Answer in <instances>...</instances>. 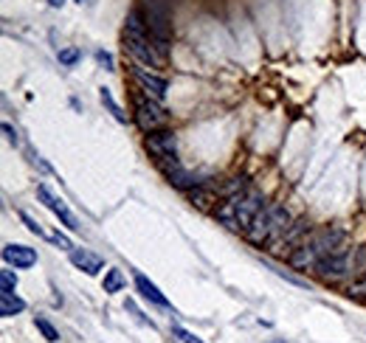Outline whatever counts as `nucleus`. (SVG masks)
<instances>
[{"label": "nucleus", "mask_w": 366, "mask_h": 343, "mask_svg": "<svg viewBox=\"0 0 366 343\" xmlns=\"http://www.w3.org/2000/svg\"><path fill=\"white\" fill-rule=\"evenodd\" d=\"M125 48L144 68H164L166 65V54L152 43L149 28H147L144 14H141L138 6L130 9L127 17H125Z\"/></svg>", "instance_id": "obj_1"}, {"label": "nucleus", "mask_w": 366, "mask_h": 343, "mask_svg": "<svg viewBox=\"0 0 366 343\" xmlns=\"http://www.w3.org/2000/svg\"><path fill=\"white\" fill-rule=\"evenodd\" d=\"M338 251H347V231L338 228V225H330V228H319L308 236L296 254H290V265L296 270H316V265L330 256V254H338Z\"/></svg>", "instance_id": "obj_2"}, {"label": "nucleus", "mask_w": 366, "mask_h": 343, "mask_svg": "<svg viewBox=\"0 0 366 343\" xmlns=\"http://www.w3.org/2000/svg\"><path fill=\"white\" fill-rule=\"evenodd\" d=\"M138 9L144 14V23L149 28L152 43L166 54L169 45H172V14H169L166 0H141Z\"/></svg>", "instance_id": "obj_3"}, {"label": "nucleus", "mask_w": 366, "mask_h": 343, "mask_svg": "<svg viewBox=\"0 0 366 343\" xmlns=\"http://www.w3.org/2000/svg\"><path fill=\"white\" fill-rule=\"evenodd\" d=\"M144 149L149 152V158H155L161 169L177 166V135L172 130H158V133H147Z\"/></svg>", "instance_id": "obj_4"}, {"label": "nucleus", "mask_w": 366, "mask_h": 343, "mask_svg": "<svg viewBox=\"0 0 366 343\" xmlns=\"http://www.w3.org/2000/svg\"><path fill=\"white\" fill-rule=\"evenodd\" d=\"M133 115H136V124L141 127V133H158L169 124L166 107L155 99H149V96H136L133 99Z\"/></svg>", "instance_id": "obj_5"}, {"label": "nucleus", "mask_w": 366, "mask_h": 343, "mask_svg": "<svg viewBox=\"0 0 366 343\" xmlns=\"http://www.w3.org/2000/svg\"><path fill=\"white\" fill-rule=\"evenodd\" d=\"M313 234V223L308 220V217H299V220H293L290 225H288V231L277 239V242H270L273 247H270V254L273 256H285V259H290V254H296L299 247L308 242V236Z\"/></svg>", "instance_id": "obj_6"}, {"label": "nucleus", "mask_w": 366, "mask_h": 343, "mask_svg": "<svg viewBox=\"0 0 366 343\" xmlns=\"http://www.w3.org/2000/svg\"><path fill=\"white\" fill-rule=\"evenodd\" d=\"M352 262L355 254L352 251H338V254H330L316 265V273L324 278V282H341V278L352 276Z\"/></svg>", "instance_id": "obj_7"}, {"label": "nucleus", "mask_w": 366, "mask_h": 343, "mask_svg": "<svg viewBox=\"0 0 366 343\" xmlns=\"http://www.w3.org/2000/svg\"><path fill=\"white\" fill-rule=\"evenodd\" d=\"M133 82H136V87L144 93V96L155 99V102H164L166 99L169 82L161 74H155V71H147L144 65H138V62H136V68H133Z\"/></svg>", "instance_id": "obj_8"}, {"label": "nucleus", "mask_w": 366, "mask_h": 343, "mask_svg": "<svg viewBox=\"0 0 366 343\" xmlns=\"http://www.w3.org/2000/svg\"><path fill=\"white\" fill-rule=\"evenodd\" d=\"M37 200H40V203H43V206H45V208L56 217V220L65 225V228H71V231H76V228H79V223H76V217L71 214V208H68L63 200H59V197L48 189L45 183H40V186H37Z\"/></svg>", "instance_id": "obj_9"}, {"label": "nucleus", "mask_w": 366, "mask_h": 343, "mask_svg": "<svg viewBox=\"0 0 366 343\" xmlns=\"http://www.w3.org/2000/svg\"><path fill=\"white\" fill-rule=\"evenodd\" d=\"M262 208H265L262 192L248 189L246 195H239V200H237V223H239V231H242V234L248 231V225L254 223V217H257Z\"/></svg>", "instance_id": "obj_10"}, {"label": "nucleus", "mask_w": 366, "mask_h": 343, "mask_svg": "<svg viewBox=\"0 0 366 343\" xmlns=\"http://www.w3.org/2000/svg\"><path fill=\"white\" fill-rule=\"evenodd\" d=\"M246 239L251 242V245H257V247H262V245H268L270 239H273V225H270V208L265 206L257 217H254V223L248 225V231H246Z\"/></svg>", "instance_id": "obj_11"}, {"label": "nucleus", "mask_w": 366, "mask_h": 343, "mask_svg": "<svg viewBox=\"0 0 366 343\" xmlns=\"http://www.w3.org/2000/svg\"><path fill=\"white\" fill-rule=\"evenodd\" d=\"M3 262L12 265L14 270L34 267V265H37V251H34V247H28V245H14V242H9V245L3 247Z\"/></svg>", "instance_id": "obj_12"}, {"label": "nucleus", "mask_w": 366, "mask_h": 343, "mask_svg": "<svg viewBox=\"0 0 366 343\" xmlns=\"http://www.w3.org/2000/svg\"><path fill=\"white\" fill-rule=\"evenodd\" d=\"M186 197H189V203L195 208L211 211V208H215V203L220 200V189H215V186H208V183H200V186H195V189L186 192Z\"/></svg>", "instance_id": "obj_13"}, {"label": "nucleus", "mask_w": 366, "mask_h": 343, "mask_svg": "<svg viewBox=\"0 0 366 343\" xmlns=\"http://www.w3.org/2000/svg\"><path fill=\"white\" fill-rule=\"evenodd\" d=\"M71 262H74V267L85 270L87 276H96V273H99V270L105 267L102 256H96V254L85 251V247H71Z\"/></svg>", "instance_id": "obj_14"}, {"label": "nucleus", "mask_w": 366, "mask_h": 343, "mask_svg": "<svg viewBox=\"0 0 366 343\" xmlns=\"http://www.w3.org/2000/svg\"><path fill=\"white\" fill-rule=\"evenodd\" d=\"M164 175H166V180L175 186V189H180V192H189V189H195V186H200V183H203V180H200V177H195L192 172L180 169V164H177V166L164 169Z\"/></svg>", "instance_id": "obj_15"}, {"label": "nucleus", "mask_w": 366, "mask_h": 343, "mask_svg": "<svg viewBox=\"0 0 366 343\" xmlns=\"http://www.w3.org/2000/svg\"><path fill=\"white\" fill-rule=\"evenodd\" d=\"M136 287H138L141 298H147V301H152V304H158V307H169V298H166L155 285H152L144 273H136Z\"/></svg>", "instance_id": "obj_16"}, {"label": "nucleus", "mask_w": 366, "mask_h": 343, "mask_svg": "<svg viewBox=\"0 0 366 343\" xmlns=\"http://www.w3.org/2000/svg\"><path fill=\"white\" fill-rule=\"evenodd\" d=\"M251 189V180L246 177V175H237V177H231L228 183H223L220 186V197L226 200V197H237V195H246Z\"/></svg>", "instance_id": "obj_17"}, {"label": "nucleus", "mask_w": 366, "mask_h": 343, "mask_svg": "<svg viewBox=\"0 0 366 343\" xmlns=\"http://www.w3.org/2000/svg\"><path fill=\"white\" fill-rule=\"evenodd\" d=\"M23 309H25V301L20 296H14V293H0V316H3V318H12V316L23 313Z\"/></svg>", "instance_id": "obj_18"}, {"label": "nucleus", "mask_w": 366, "mask_h": 343, "mask_svg": "<svg viewBox=\"0 0 366 343\" xmlns=\"http://www.w3.org/2000/svg\"><path fill=\"white\" fill-rule=\"evenodd\" d=\"M125 285H127V278H125V273H121V270H107L105 273V293H118V290H125Z\"/></svg>", "instance_id": "obj_19"}, {"label": "nucleus", "mask_w": 366, "mask_h": 343, "mask_svg": "<svg viewBox=\"0 0 366 343\" xmlns=\"http://www.w3.org/2000/svg\"><path fill=\"white\" fill-rule=\"evenodd\" d=\"M102 104H105V107H107V110L113 113V118H116L118 124H127V115H125V113H121V107L116 104V99H113V93H110L107 87H102Z\"/></svg>", "instance_id": "obj_20"}, {"label": "nucleus", "mask_w": 366, "mask_h": 343, "mask_svg": "<svg viewBox=\"0 0 366 343\" xmlns=\"http://www.w3.org/2000/svg\"><path fill=\"white\" fill-rule=\"evenodd\" d=\"M352 276L363 278L366 276V245L355 247V262H352Z\"/></svg>", "instance_id": "obj_21"}, {"label": "nucleus", "mask_w": 366, "mask_h": 343, "mask_svg": "<svg viewBox=\"0 0 366 343\" xmlns=\"http://www.w3.org/2000/svg\"><path fill=\"white\" fill-rule=\"evenodd\" d=\"M34 324H37V329L43 332V338H45L48 343H56V340H59V332H56V329H54V327H51L43 316H37V318H34Z\"/></svg>", "instance_id": "obj_22"}, {"label": "nucleus", "mask_w": 366, "mask_h": 343, "mask_svg": "<svg viewBox=\"0 0 366 343\" xmlns=\"http://www.w3.org/2000/svg\"><path fill=\"white\" fill-rule=\"evenodd\" d=\"M17 290V276L12 270H0V293H14Z\"/></svg>", "instance_id": "obj_23"}, {"label": "nucleus", "mask_w": 366, "mask_h": 343, "mask_svg": "<svg viewBox=\"0 0 366 343\" xmlns=\"http://www.w3.org/2000/svg\"><path fill=\"white\" fill-rule=\"evenodd\" d=\"M56 56H59V62H63V65H76V62H79V56H82V51L79 48H59L56 51Z\"/></svg>", "instance_id": "obj_24"}, {"label": "nucleus", "mask_w": 366, "mask_h": 343, "mask_svg": "<svg viewBox=\"0 0 366 343\" xmlns=\"http://www.w3.org/2000/svg\"><path fill=\"white\" fill-rule=\"evenodd\" d=\"M20 220L28 225V231H32V234H37V236H45V231H43V225L34 220V217L32 214H25V211H20Z\"/></svg>", "instance_id": "obj_25"}, {"label": "nucleus", "mask_w": 366, "mask_h": 343, "mask_svg": "<svg viewBox=\"0 0 366 343\" xmlns=\"http://www.w3.org/2000/svg\"><path fill=\"white\" fill-rule=\"evenodd\" d=\"M172 335L180 340V343H203L200 338H195L192 332H186V329H183V327H172Z\"/></svg>", "instance_id": "obj_26"}, {"label": "nucleus", "mask_w": 366, "mask_h": 343, "mask_svg": "<svg viewBox=\"0 0 366 343\" xmlns=\"http://www.w3.org/2000/svg\"><path fill=\"white\" fill-rule=\"evenodd\" d=\"M96 62H99V65H105L107 71H116V62H113V56L107 51H96Z\"/></svg>", "instance_id": "obj_27"}, {"label": "nucleus", "mask_w": 366, "mask_h": 343, "mask_svg": "<svg viewBox=\"0 0 366 343\" xmlns=\"http://www.w3.org/2000/svg\"><path fill=\"white\" fill-rule=\"evenodd\" d=\"M3 133H6V138H9L12 144H17V130L12 127V124H3Z\"/></svg>", "instance_id": "obj_28"}, {"label": "nucleus", "mask_w": 366, "mask_h": 343, "mask_svg": "<svg viewBox=\"0 0 366 343\" xmlns=\"http://www.w3.org/2000/svg\"><path fill=\"white\" fill-rule=\"evenodd\" d=\"M48 3H51L54 9H59V6H63V3H65V0H48Z\"/></svg>", "instance_id": "obj_29"}, {"label": "nucleus", "mask_w": 366, "mask_h": 343, "mask_svg": "<svg viewBox=\"0 0 366 343\" xmlns=\"http://www.w3.org/2000/svg\"><path fill=\"white\" fill-rule=\"evenodd\" d=\"M270 343H285V340H270Z\"/></svg>", "instance_id": "obj_30"}]
</instances>
